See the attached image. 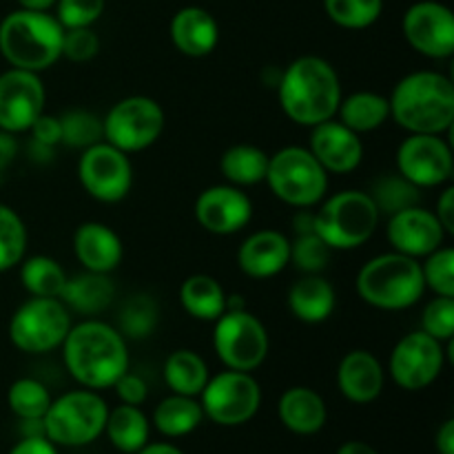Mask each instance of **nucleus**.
<instances>
[{
  "mask_svg": "<svg viewBox=\"0 0 454 454\" xmlns=\"http://www.w3.org/2000/svg\"><path fill=\"white\" fill-rule=\"evenodd\" d=\"M60 348L67 371L82 388H114L115 381L129 371L127 337L96 317L74 324Z\"/></svg>",
  "mask_w": 454,
  "mask_h": 454,
  "instance_id": "nucleus-1",
  "label": "nucleus"
},
{
  "mask_svg": "<svg viewBox=\"0 0 454 454\" xmlns=\"http://www.w3.org/2000/svg\"><path fill=\"white\" fill-rule=\"evenodd\" d=\"M341 96L340 75L322 56L295 58L278 82L279 106L300 127L313 129L335 118Z\"/></svg>",
  "mask_w": 454,
  "mask_h": 454,
  "instance_id": "nucleus-2",
  "label": "nucleus"
},
{
  "mask_svg": "<svg viewBox=\"0 0 454 454\" xmlns=\"http://www.w3.org/2000/svg\"><path fill=\"white\" fill-rule=\"evenodd\" d=\"M388 106L403 131L443 136L454 124V84L439 71H412L395 84Z\"/></svg>",
  "mask_w": 454,
  "mask_h": 454,
  "instance_id": "nucleus-3",
  "label": "nucleus"
},
{
  "mask_svg": "<svg viewBox=\"0 0 454 454\" xmlns=\"http://www.w3.org/2000/svg\"><path fill=\"white\" fill-rule=\"evenodd\" d=\"M62 38L65 27L49 12L18 7L0 20V53L13 69H51L62 58Z\"/></svg>",
  "mask_w": 454,
  "mask_h": 454,
  "instance_id": "nucleus-4",
  "label": "nucleus"
},
{
  "mask_svg": "<svg viewBox=\"0 0 454 454\" xmlns=\"http://www.w3.org/2000/svg\"><path fill=\"white\" fill-rule=\"evenodd\" d=\"M355 291L364 304L377 310L412 309L426 293L419 260L395 251L375 255L359 269Z\"/></svg>",
  "mask_w": 454,
  "mask_h": 454,
  "instance_id": "nucleus-5",
  "label": "nucleus"
},
{
  "mask_svg": "<svg viewBox=\"0 0 454 454\" xmlns=\"http://www.w3.org/2000/svg\"><path fill=\"white\" fill-rule=\"evenodd\" d=\"M313 213V233L331 251H355L375 235L381 213L368 191H340L324 198Z\"/></svg>",
  "mask_w": 454,
  "mask_h": 454,
  "instance_id": "nucleus-6",
  "label": "nucleus"
},
{
  "mask_svg": "<svg viewBox=\"0 0 454 454\" xmlns=\"http://www.w3.org/2000/svg\"><path fill=\"white\" fill-rule=\"evenodd\" d=\"M109 406L98 390L80 388L51 399L43 417L44 437L56 446H89L105 433Z\"/></svg>",
  "mask_w": 454,
  "mask_h": 454,
  "instance_id": "nucleus-7",
  "label": "nucleus"
},
{
  "mask_svg": "<svg viewBox=\"0 0 454 454\" xmlns=\"http://www.w3.org/2000/svg\"><path fill=\"white\" fill-rule=\"evenodd\" d=\"M328 177L309 146H284L269 158L264 182L288 207L310 208L326 198Z\"/></svg>",
  "mask_w": 454,
  "mask_h": 454,
  "instance_id": "nucleus-8",
  "label": "nucleus"
},
{
  "mask_svg": "<svg viewBox=\"0 0 454 454\" xmlns=\"http://www.w3.org/2000/svg\"><path fill=\"white\" fill-rule=\"evenodd\" d=\"M213 324V350L224 368L255 372L266 362L270 350L269 331L251 310L244 306L226 309Z\"/></svg>",
  "mask_w": 454,
  "mask_h": 454,
  "instance_id": "nucleus-9",
  "label": "nucleus"
},
{
  "mask_svg": "<svg viewBox=\"0 0 454 454\" xmlns=\"http://www.w3.org/2000/svg\"><path fill=\"white\" fill-rule=\"evenodd\" d=\"M71 310L58 297H29L9 322V340L20 353L47 355L60 348L71 331Z\"/></svg>",
  "mask_w": 454,
  "mask_h": 454,
  "instance_id": "nucleus-10",
  "label": "nucleus"
},
{
  "mask_svg": "<svg viewBox=\"0 0 454 454\" xmlns=\"http://www.w3.org/2000/svg\"><path fill=\"white\" fill-rule=\"evenodd\" d=\"M167 124L162 105L149 96H127L102 118V137L115 149L133 155L160 140Z\"/></svg>",
  "mask_w": 454,
  "mask_h": 454,
  "instance_id": "nucleus-11",
  "label": "nucleus"
},
{
  "mask_svg": "<svg viewBox=\"0 0 454 454\" xmlns=\"http://www.w3.org/2000/svg\"><path fill=\"white\" fill-rule=\"evenodd\" d=\"M204 417L217 426H242L251 421L260 412L262 406V388L260 381L253 377V372L226 371L208 377L207 386L200 393Z\"/></svg>",
  "mask_w": 454,
  "mask_h": 454,
  "instance_id": "nucleus-12",
  "label": "nucleus"
},
{
  "mask_svg": "<svg viewBox=\"0 0 454 454\" xmlns=\"http://www.w3.org/2000/svg\"><path fill=\"white\" fill-rule=\"evenodd\" d=\"M78 180L82 189L98 202H122L131 193L133 180H136L131 155L115 149L105 140L98 142L80 155Z\"/></svg>",
  "mask_w": 454,
  "mask_h": 454,
  "instance_id": "nucleus-13",
  "label": "nucleus"
},
{
  "mask_svg": "<svg viewBox=\"0 0 454 454\" xmlns=\"http://www.w3.org/2000/svg\"><path fill=\"white\" fill-rule=\"evenodd\" d=\"M443 366H446V348L442 341L426 335L424 331L403 335L388 357L390 380L399 388L411 393L433 386L442 377Z\"/></svg>",
  "mask_w": 454,
  "mask_h": 454,
  "instance_id": "nucleus-14",
  "label": "nucleus"
},
{
  "mask_svg": "<svg viewBox=\"0 0 454 454\" xmlns=\"http://www.w3.org/2000/svg\"><path fill=\"white\" fill-rule=\"evenodd\" d=\"M397 173L417 189L446 186L452 180L454 155L443 136L408 133L395 155Z\"/></svg>",
  "mask_w": 454,
  "mask_h": 454,
  "instance_id": "nucleus-15",
  "label": "nucleus"
},
{
  "mask_svg": "<svg viewBox=\"0 0 454 454\" xmlns=\"http://www.w3.org/2000/svg\"><path fill=\"white\" fill-rule=\"evenodd\" d=\"M44 102L47 89L40 74L9 67L0 74V131L27 133L44 114Z\"/></svg>",
  "mask_w": 454,
  "mask_h": 454,
  "instance_id": "nucleus-16",
  "label": "nucleus"
},
{
  "mask_svg": "<svg viewBox=\"0 0 454 454\" xmlns=\"http://www.w3.org/2000/svg\"><path fill=\"white\" fill-rule=\"evenodd\" d=\"M406 43L417 53L433 60H446L454 53V13L437 0H419L403 13Z\"/></svg>",
  "mask_w": 454,
  "mask_h": 454,
  "instance_id": "nucleus-17",
  "label": "nucleus"
},
{
  "mask_svg": "<svg viewBox=\"0 0 454 454\" xmlns=\"http://www.w3.org/2000/svg\"><path fill=\"white\" fill-rule=\"evenodd\" d=\"M195 220L207 233L235 235L253 220V202L248 193L233 184H213L195 200Z\"/></svg>",
  "mask_w": 454,
  "mask_h": 454,
  "instance_id": "nucleus-18",
  "label": "nucleus"
},
{
  "mask_svg": "<svg viewBox=\"0 0 454 454\" xmlns=\"http://www.w3.org/2000/svg\"><path fill=\"white\" fill-rule=\"evenodd\" d=\"M448 233L439 224L437 215L419 204L388 215L386 239H388L390 248L395 253L412 257V260H424L426 255L442 248Z\"/></svg>",
  "mask_w": 454,
  "mask_h": 454,
  "instance_id": "nucleus-19",
  "label": "nucleus"
},
{
  "mask_svg": "<svg viewBox=\"0 0 454 454\" xmlns=\"http://www.w3.org/2000/svg\"><path fill=\"white\" fill-rule=\"evenodd\" d=\"M309 151L328 176H348L364 162V140L337 118L310 129Z\"/></svg>",
  "mask_w": 454,
  "mask_h": 454,
  "instance_id": "nucleus-20",
  "label": "nucleus"
},
{
  "mask_svg": "<svg viewBox=\"0 0 454 454\" xmlns=\"http://www.w3.org/2000/svg\"><path fill=\"white\" fill-rule=\"evenodd\" d=\"M291 264V239L273 229L248 235L238 248V266L247 278L270 279Z\"/></svg>",
  "mask_w": 454,
  "mask_h": 454,
  "instance_id": "nucleus-21",
  "label": "nucleus"
},
{
  "mask_svg": "<svg viewBox=\"0 0 454 454\" xmlns=\"http://www.w3.org/2000/svg\"><path fill=\"white\" fill-rule=\"evenodd\" d=\"M74 255L89 273L111 275L122 264V238L105 222H82L74 231Z\"/></svg>",
  "mask_w": 454,
  "mask_h": 454,
  "instance_id": "nucleus-22",
  "label": "nucleus"
},
{
  "mask_svg": "<svg viewBox=\"0 0 454 454\" xmlns=\"http://www.w3.org/2000/svg\"><path fill=\"white\" fill-rule=\"evenodd\" d=\"M386 386V372L371 350H350L337 366V388L348 402L372 403L380 399Z\"/></svg>",
  "mask_w": 454,
  "mask_h": 454,
  "instance_id": "nucleus-23",
  "label": "nucleus"
},
{
  "mask_svg": "<svg viewBox=\"0 0 454 454\" xmlns=\"http://www.w3.org/2000/svg\"><path fill=\"white\" fill-rule=\"evenodd\" d=\"M168 35L182 56L207 58L220 43V25L208 9L189 4L171 18Z\"/></svg>",
  "mask_w": 454,
  "mask_h": 454,
  "instance_id": "nucleus-24",
  "label": "nucleus"
},
{
  "mask_svg": "<svg viewBox=\"0 0 454 454\" xmlns=\"http://www.w3.org/2000/svg\"><path fill=\"white\" fill-rule=\"evenodd\" d=\"M286 304L293 317L300 319V322L324 324L335 313V286L319 273L304 275L288 288Z\"/></svg>",
  "mask_w": 454,
  "mask_h": 454,
  "instance_id": "nucleus-25",
  "label": "nucleus"
},
{
  "mask_svg": "<svg viewBox=\"0 0 454 454\" xmlns=\"http://www.w3.org/2000/svg\"><path fill=\"white\" fill-rule=\"evenodd\" d=\"M278 415L282 424L295 434H317L326 426L328 411L322 395L306 386H293L279 397Z\"/></svg>",
  "mask_w": 454,
  "mask_h": 454,
  "instance_id": "nucleus-26",
  "label": "nucleus"
},
{
  "mask_svg": "<svg viewBox=\"0 0 454 454\" xmlns=\"http://www.w3.org/2000/svg\"><path fill=\"white\" fill-rule=\"evenodd\" d=\"M115 297V284L105 273H84L75 278H67L65 291L60 300L69 310L84 315V317H96L105 313Z\"/></svg>",
  "mask_w": 454,
  "mask_h": 454,
  "instance_id": "nucleus-27",
  "label": "nucleus"
},
{
  "mask_svg": "<svg viewBox=\"0 0 454 454\" xmlns=\"http://www.w3.org/2000/svg\"><path fill=\"white\" fill-rule=\"evenodd\" d=\"M180 304L186 315H191L198 322H215L222 313L226 310V295L224 286L217 282L213 275L195 273L189 275L184 282L180 284Z\"/></svg>",
  "mask_w": 454,
  "mask_h": 454,
  "instance_id": "nucleus-28",
  "label": "nucleus"
},
{
  "mask_svg": "<svg viewBox=\"0 0 454 454\" xmlns=\"http://www.w3.org/2000/svg\"><path fill=\"white\" fill-rule=\"evenodd\" d=\"M335 118L357 136L377 131L390 120L388 96L377 91H355L350 96H341Z\"/></svg>",
  "mask_w": 454,
  "mask_h": 454,
  "instance_id": "nucleus-29",
  "label": "nucleus"
},
{
  "mask_svg": "<svg viewBox=\"0 0 454 454\" xmlns=\"http://www.w3.org/2000/svg\"><path fill=\"white\" fill-rule=\"evenodd\" d=\"M269 158L270 155L255 145H233L222 153L220 173L224 176L226 184L239 189L255 186L266 180Z\"/></svg>",
  "mask_w": 454,
  "mask_h": 454,
  "instance_id": "nucleus-30",
  "label": "nucleus"
},
{
  "mask_svg": "<svg viewBox=\"0 0 454 454\" xmlns=\"http://www.w3.org/2000/svg\"><path fill=\"white\" fill-rule=\"evenodd\" d=\"M105 433L109 442L114 443V448H118L120 452L136 454L149 443L151 424L145 412L140 411V406L120 403L118 408L109 411V415H106Z\"/></svg>",
  "mask_w": 454,
  "mask_h": 454,
  "instance_id": "nucleus-31",
  "label": "nucleus"
},
{
  "mask_svg": "<svg viewBox=\"0 0 454 454\" xmlns=\"http://www.w3.org/2000/svg\"><path fill=\"white\" fill-rule=\"evenodd\" d=\"M208 377H211V372H208L207 362L195 350L180 348L168 355L167 362H164V381L176 395L200 397Z\"/></svg>",
  "mask_w": 454,
  "mask_h": 454,
  "instance_id": "nucleus-32",
  "label": "nucleus"
},
{
  "mask_svg": "<svg viewBox=\"0 0 454 454\" xmlns=\"http://www.w3.org/2000/svg\"><path fill=\"white\" fill-rule=\"evenodd\" d=\"M204 421L202 403L195 397H186V395H176L162 399L155 406L153 412V426L164 434V437H186Z\"/></svg>",
  "mask_w": 454,
  "mask_h": 454,
  "instance_id": "nucleus-33",
  "label": "nucleus"
},
{
  "mask_svg": "<svg viewBox=\"0 0 454 454\" xmlns=\"http://www.w3.org/2000/svg\"><path fill=\"white\" fill-rule=\"evenodd\" d=\"M20 282L31 297H58L67 284V273L53 257L29 255L20 262Z\"/></svg>",
  "mask_w": 454,
  "mask_h": 454,
  "instance_id": "nucleus-34",
  "label": "nucleus"
},
{
  "mask_svg": "<svg viewBox=\"0 0 454 454\" xmlns=\"http://www.w3.org/2000/svg\"><path fill=\"white\" fill-rule=\"evenodd\" d=\"M29 233L22 217L9 204L0 202V273L12 270L27 257Z\"/></svg>",
  "mask_w": 454,
  "mask_h": 454,
  "instance_id": "nucleus-35",
  "label": "nucleus"
},
{
  "mask_svg": "<svg viewBox=\"0 0 454 454\" xmlns=\"http://www.w3.org/2000/svg\"><path fill=\"white\" fill-rule=\"evenodd\" d=\"M324 12L341 29L362 31L380 20L384 0H324Z\"/></svg>",
  "mask_w": 454,
  "mask_h": 454,
  "instance_id": "nucleus-36",
  "label": "nucleus"
},
{
  "mask_svg": "<svg viewBox=\"0 0 454 454\" xmlns=\"http://www.w3.org/2000/svg\"><path fill=\"white\" fill-rule=\"evenodd\" d=\"M7 403L18 419H43L44 412L51 406V393H49L43 381L22 377V380H16L9 386Z\"/></svg>",
  "mask_w": 454,
  "mask_h": 454,
  "instance_id": "nucleus-37",
  "label": "nucleus"
},
{
  "mask_svg": "<svg viewBox=\"0 0 454 454\" xmlns=\"http://www.w3.org/2000/svg\"><path fill=\"white\" fill-rule=\"evenodd\" d=\"M372 202L377 204L381 215H393V213L403 211V208L417 207L421 200V189L402 177L399 173L395 176H381L371 189Z\"/></svg>",
  "mask_w": 454,
  "mask_h": 454,
  "instance_id": "nucleus-38",
  "label": "nucleus"
},
{
  "mask_svg": "<svg viewBox=\"0 0 454 454\" xmlns=\"http://www.w3.org/2000/svg\"><path fill=\"white\" fill-rule=\"evenodd\" d=\"M60 118L62 140L60 145H67L69 149H89V146L102 142V118H98L89 109H69Z\"/></svg>",
  "mask_w": 454,
  "mask_h": 454,
  "instance_id": "nucleus-39",
  "label": "nucleus"
},
{
  "mask_svg": "<svg viewBox=\"0 0 454 454\" xmlns=\"http://www.w3.org/2000/svg\"><path fill=\"white\" fill-rule=\"evenodd\" d=\"M421 275H424L426 291L434 295L454 297V251L443 244L442 248L433 251L419 260Z\"/></svg>",
  "mask_w": 454,
  "mask_h": 454,
  "instance_id": "nucleus-40",
  "label": "nucleus"
},
{
  "mask_svg": "<svg viewBox=\"0 0 454 454\" xmlns=\"http://www.w3.org/2000/svg\"><path fill=\"white\" fill-rule=\"evenodd\" d=\"M158 326V306L146 295H133L120 313V328L124 337L145 340Z\"/></svg>",
  "mask_w": 454,
  "mask_h": 454,
  "instance_id": "nucleus-41",
  "label": "nucleus"
},
{
  "mask_svg": "<svg viewBox=\"0 0 454 454\" xmlns=\"http://www.w3.org/2000/svg\"><path fill=\"white\" fill-rule=\"evenodd\" d=\"M331 248L313 231L297 233V238L291 239V264H295L306 275L322 273L331 260Z\"/></svg>",
  "mask_w": 454,
  "mask_h": 454,
  "instance_id": "nucleus-42",
  "label": "nucleus"
},
{
  "mask_svg": "<svg viewBox=\"0 0 454 454\" xmlns=\"http://www.w3.org/2000/svg\"><path fill=\"white\" fill-rule=\"evenodd\" d=\"M421 331L442 344H450L454 337V297L434 295L421 310Z\"/></svg>",
  "mask_w": 454,
  "mask_h": 454,
  "instance_id": "nucleus-43",
  "label": "nucleus"
},
{
  "mask_svg": "<svg viewBox=\"0 0 454 454\" xmlns=\"http://www.w3.org/2000/svg\"><path fill=\"white\" fill-rule=\"evenodd\" d=\"M106 0H56V13L65 29H75V27H93L105 13Z\"/></svg>",
  "mask_w": 454,
  "mask_h": 454,
  "instance_id": "nucleus-44",
  "label": "nucleus"
},
{
  "mask_svg": "<svg viewBox=\"0 0 454 454\" xmlns=\"http://www.w3.org/2000/svg\"><path fill=\"white\" fill-rule=\"evenodd\" d=\"M100 51V38L93 27H75L65 29L62 38V58L71 62H89Z\"/></svg>",
  "mask_w": 454,
  "mask_h": 454,
  "instance_id": "nucleus-45",
  "label": "nucleus"
},
{
  "mask_svg": "<svg viewBox=\"0 0 454 454\" xmlns=\"http://www.w3.org/2000/svg\"><path fill=\"white\" fill-rule=\"evenodd\" d=\"M29 133L34 136V142L43 149L51 151L53 146L60 145L62 140V129H60V118L51 114H43L34 124H31Z\"/></svg>",
  "mask_w": 454,
  "mask_h": 454,
  "instance_id": "nucleus-46",
  "label": "nucleus"
},
{
  "mask_svg": "<svg viewBox=\"0 0 454 454\" xmlns=\"http://www.w3.org/2000/svg\"><path fill=\"white\" fill-rule=\"evenodd\" d=\"M115 393H118L120 402L129 403V406H142L149 397V388H146V381L140 375H133V372H124L118 381L114 384Z\"/></svg>",
  "mask_w": 454,
  "mask_h": 454,
  "instance_id": "nucleus-47",
  "label": "nucleus"
},
{
  "mask_svg": "<svg viewBox=\"0 0 454 454\" xmlns=\"http://www.w3.org/2000/svg\"><path fill=\"white\" fill-rule=\"evenodd\" d=\"M434 215H437L439 224L446 229L448 235L454 233V186L446 184L443 186L442 195L437 198V208H434Z\"/></svg>",
  "mask_w": 454,
  "mask_h": 454,
  "instance_id": "nucleus-48",
  "label": "nucleus"
},
{
  "mask_svg": "<svg viewBox=\"0 0 454 454\" xmlns=\"http://www.w3.org/2000/svg\"><path fill=\"white\" fill-rule=\"evenodd\" d=\"M9 454H58L56 443L49 442L44 434L38 437H22Z\"/></svg>",
  "mask_w": 454,
  "mask_h": 454,
  "instance_id": "nucleus-49",
  "label": "nucleus"
},
{
  "mask_svg": "<svg viewBox=\"0 0 454 454\" xmlns=\"http://www.w3.org/2000/svg\"><path fill=\"white\" fill-rule=\"evenodd\" d=\"M18 153V142L12 133L0 131V173L16 160Z\"/></svg>",
  "mask_w": 454,
  "mask_h": 454,
  "instance_id": "nucleus-50",
  "label": "nucleus"
},
{
  "mask_svg": "<svg viewBox=\"0 0 454 454\" xmlns=\"http://www.w3.org/2000/svg\"><path fill=\"white\" fill-rule=\"evenodd\" d=\"M434 446L439 454H454V419L443 421L434 437Z\"/></svg>",
  "mask_w": 454,
  "mask_h": 454,
  "instance_id": "nucleus-51",
  "label": "nucleus"
},
{
  "mask_svg": "<svg viewBox=\"0 0 454 454\" xmlns=\"http://www.w3.org/2000/svg\"><path fill=\"white\" fill-rule=\"evenodd\" d=\"M337 454H380V452L364 442H346V443H341Z\"/></svg>",
  "mask_w": 454,
  "mask_h": 454,
  "instance_id": "nucleus-52",
  "label": "nucleus"
},
{
  "mask_svg": "<svg viewBox=\"0 0 454 454\" xmlns=\"http://www.w3.org/2000/svg\"><path fill=\"white\" fill-rule=\"evenodd\" d=\"M136 454H184L180 448L171 446V443H146L142 450H137Z\"/></svg>",
  "mask_w": 454,
  "mask_h": 454,
  "instance_id": "nucleus-53",
  "label": "nucleus"
},
{
  "mask_svg": "<svg viewBox=\"0 0 454 454\" xmlns=\"http://www.w3.org/2000/svg\"><path fill=\"white\" fill-rule=\"evenodd\" d=\"M20 9H31V12H49L56 4V0H16Z\"/></svg>",
  "mask_w": 454,
  "mask_h": 454,
  "instance_id": "nucleus-54",
  "label": "nucleus"
}]
</instances>
